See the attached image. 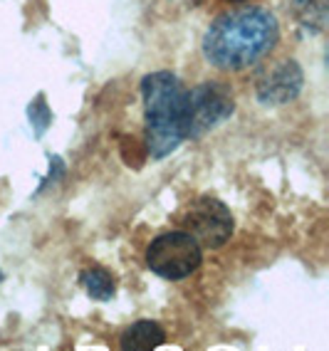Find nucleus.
<instances>
[{
  "instance_id": "1",
  "label": "nucleus",
  "mask_w": 329,
  "mask_h": 351,
  "mask_svg": "<svg viewBox=\"0 0 329 351\" xmlns=\"http://www.w3.org/2000/svg\"><path fill=\"white\" fill-rule=\"evenodd\" d=\"M280 38L275 15L265 8H241L215 18L203 35V57L223 72H241L270 55Z\"/></svg>"
},
{
  "instance_id": "2",
  "label": "nucleus",
  "mask_w": 329,
  "mask_h": 351,
  "mask_svg": "<svg viewBox=\"0 0 329 351\" xmlns=\"http://www.w3.org/2000/svg\"><path fill=\"white\" fill-rule=\"evenodd\" d=\"M146 112V146L154 161L186 141V89L173 72H151L141 82Z\"/></svg>"
},
{
  "instance_id": "3",
  "label": "nucleus",
  "mask_w": 329,
  "mask_h": 351,
  "mask_svg": "<svg viewBox=\"0 0 329 351\" xmlns=\"http://www.w3.org/2000/svg\"><path fill=\"white\" fill-rule=\"evenodd\" d=\"M203 247L186 230L164 232L146 247V265L164 280H186L201 267Z\"/></svg>"
},
{
  "instance_id": "4",
  "label": "nucleus",
  "mask_w": 329,
  "mask_h": 351,
  "mask_svg": "<svg viewBox=\"0 0 329 351\" xmlns=\"http://www.w3.org/2000/svg\"><path fill=\"white\" fill-rule=\"evenodd\" d=\"M235 112L233 95L218 82L186 89V138H201Z\"/></svg>"
},
{
  "instance_id": "5",
  "label": "nucleus",
  "mask_w": 329,
  "mask_h": 351,
  "mask_svg": "<svg viewBox=\"0 0 329 351\" xmlns=\"http://www.w3.org/2000/svg\"><path fill=\"white\" fill-rule=\"evenodd\" d=\"M181 226L201 247H223L233 235V215L215 198H198L181 215Z\"/></svg>"
},
{
  "instance_id": "6",
  "label": "nucleus",
  "mask_w": 329,
  "mask_h": 351,
  "mask_svg": "<svg viewBox=\"0 0 329 351\" xmlns=\"http://www.w3.org/2000/svg\"><path fill=\"white\" fill-rule=\"evenodd\" d=\"M304 75L295 60H280L258 77V99L263 104H287L302 92Z\"/></svg>"
},
{
  "instance_id": "7",
  "label": "nucleus",
  "mask_w": 329,
  "mask_h": 351,
  "mask_svg": "<svg viewBox=\"0 0 329 351\" xmlns=\"http://www.w3.org/2000/svg\"><path fill=\"white\" fill-rule=\"evenodd\" d=\"M164 341H166V332L156 322L141 319V322H134L132 326L124 329L119 344L124 351H151V349H158Z\"/></svg>"
},
{
  "instance_id": "8",
  "label": "nucleus",
  "mask_w": 329,
  "mask_h": 351,
  "mask_svg": "<svg viewBox=\"0 0 329 351\" xmlns=\"http://www.w3.org/2000/svg\"><path fill=\"white\" fill-rule=\"evenodd\" d=\"M80 282H82L84 292L97 302H109L117 292L114 275L109 270H104V267H99V265L87 267V270L80 275Z\"/></svg>"
},
{
  "instance_id": "9",
  "label": "nucleus",
  "mask_w": 329,
  "mask_h": 351,
  "mask_svg": "<svg viewBox=\"0 0 329 351\" xmlns=\"http://www.w3.org/2000/svg\"><path fill=\"white\" fill-rule=\"evenodd\" d=\"M295 10H297L302 25L312 30H322L324 20H327V0H295Z\"/></svg>"
},
{
  "instance_id": "10",
  "label": "nucleus",
  "mask_w": 329,
  "mask_h": 351,
  "mask_svg": "<svg viewBox=\"0 0 329 351\" xmlns=\"http://www.w3.org/2000/svg\"><path fill=\"white\" fill-rule=\"evenodd\" d=\"M27 117H30V124L35 126V134H38V136H42L45 129H47V126H50V121H52L50 107H47V101H45L42 95H40L38 99L27 107Z\"/></svg>"
},
{
  "instance_id": "11",
  "label": "nucleus",
  "mask_w": 329,
  "mask_h": 351,
  "mask_svg": "<svg viewBox=\"0 0 329 351\" xmlns=\"http://www.w3.org/2000/svg\"><path fill=\"white\" fill-rule=\"evenodd\" d=\"M228 3H245V0H228Z\"/></svg>"
},
{
  "instance_id": "12",
  "label": "nucleus",
  "mask_w": 329,
  "mask_h": 351,
  "mask_svg": "<svg viewBox=\"0 0 329 351\" xmlns=\"http://www.w3.org/2000/svg\"><path fill=\"white\" fill-rule=\"evenodd\" d=\"M0 282H3V270H0Z\"/></svg>"
}]
</instances>
